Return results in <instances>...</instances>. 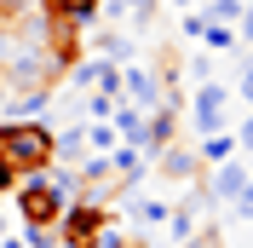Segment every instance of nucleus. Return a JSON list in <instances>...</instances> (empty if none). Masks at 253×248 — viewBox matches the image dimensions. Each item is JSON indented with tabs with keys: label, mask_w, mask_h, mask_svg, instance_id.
Here are the masks:
<instances>
[{
	"label": "nucleus",
	"mask_w": 253,
	"mask_h": 248,
	"mask_svg": "<svg viewBox=\"0 0 253 248\" xmlns=\"http://www.w3.org/2000/svg\"><path fill=\"white\" fill-rule=\"evenodd\" d=\"M0 162L17 179H35L58 162V127L52 122H6L0 127Z\"/></svg>",
	"instance_id": "1"
},
{
	"label": "nucleus",
	"mask_w": 253,
	"mask_h": 248,
	"mask_svg": "<svg viewBox=\"0 0 253 248\" xmlns=\"http://www.w3.org/2000/svg\"><path fill=\"white\" fill-rule=\"evenodd\" d=\"M17 225L23 231H58V219H63V208L75 202V185L69 179H17Z\"/></svg>",
	"instance_id": "2"
},
{
	"label": "nucleus",
	"mask_w": 253,
	"mask_h": 248,
	"mask_svg": "<svg viewBox=\"0 0 253 248\" xmlns=\"http://www.w3.org/2000/svg\"><path fill=\"white\" fill-rule=\"evenodd\" d=\"M115 225V214H110V202H98V196H75L69 208H63V219H58V243L63 248H92L98 237Z\"/></svg>",
	"instance_id": "3"
},
{
	"label": "nucleus",
	"mask_w": 253,
	"mask_h": 248,
	"mask_svg": "<svg viewBox=\"0 0 253 248\" xmlns=\"http://www.w3.org/2000/svg\"><path fill=\"white\" fill-rule=\"evenodd\" d=\"M190 127H196V139L230 133V87H219V81H196V93H190Z\"/></svg>",
	"instance_id": "4"
},
{
	"label": "nucleus",
	"mask_w": 253,
	"mask_h": 248,
	"mask_svg": "<svg viewBox=\"0 0 253 248\" xmlns=\"http://www.w3.org/2000/svg\"><path fill=\"white\" fill-rule=\"evenodd\" d=\"M121 98L138 116H150V110L167 104V81L156 75V69H144V63H121Z\"/></svg>",
	"instance_id": "5"
},
{
	"label": "nucleus",
	"mask_w": 253,
	"mask_h": 248,
	"mask_svg": "<svg viewBox=\"0 0 253 248\" xmlns=\"http://www.w3.org/2000/svg\"><path fill=\"white\" fill-rule=\"evenodd\" d=\"M41 12H46V23H58V29H86V23L104 12V0H41Z\"/></svg>",
	"instance_id": "6"
},
{
	"label": "nucleus",
	"mask_w": 253,
	"mask_h": 248,
	"mask_svg": "<svg viewBox=\"0 0 253 248\" xmlns=\"http://www.w3.org/2000/svg\"><path fill=\"white\" fill-rule=\"evenodd\" d=\"M150 168H156L161 173V179H190V173H196V168H202V156H196V144H167V150H156V156H150Z\"/></svg>",
	"instance_id": "7"
},
{
	"label": "nucleus",
	"mask_w": 253,
	"mask_h": 248,
	"mask_svg": "<svg viewBox=\"0 0 253 248\" xmlns=\"http://www.w3.org/2000/svg\"><path fill=\"white\" fill-rule=\"evenodd\" d=\"M248 179H253L248 162H236V156H230V162H219V168H213V185H207V202H236Z\"/></svg>",
	"instance_id": "8"
},
{
	"label": "nucleus",
	"mask_w": 253,
	"mask_h": 248,
	"mask_svg": "<svg viewBox=\"0 0 253 248\" xmlns=\"http://www.w3.org/2000/svg\"><path fill=\"white\" fill-rule=\"evenodd\" d=\"M110 127H115V139H121V144H132V150H144V116H138L132 104H126V98H121V104L110 110Z\"/></svg>",
	"instance_id": "9"
},
{
	"label": "nucleus",
	"mask_w": 253,
	"mask_h": 248,
	"mask_svg": "<svg viewBox=\"0 0 253 248\" xmlns=\"http://www.w3.org/2000/svg\"><path fill=\"white\" fill-rule=\"evenodd\" d=\"M196 156L219 168V162H230V156H236V139H230V133H213V139H196Z\"/></svg>",
	"instance_id": "10"
},
{
	"label": "nucleus",
	"mask_w": 253,
	"mask_h": 248,
	"mask_svg": "<svg viewBox=\"0 0 253 248\" xmlns=\"http://www.w3.org/2000/svg\"><path fill=\"white\" fill-rule=\"evenodd\" d=\"M242 6H248V0H207L202 12V23H230V29H236V17H242Z\"/></svg>",
	"instance_id": "11"
},
{
	"label": "nucleus",
	"mask_w": 253,
	"mask_h": 248,
	"mask_svg": "<svg viewBox=\"0 0 253 248\" xmlns=\"http://www.w3.org/2000/svg\"><path fill=\"white\" fill-rule=\"evenodd\" d=\"M92 47H98V58H110V63H132V41H126V35H98V41H92Z\"/></svg>",
	"instance_id": "12"
},
{
	"label": "nucleus",
	"mask_w": 253,
	"mask_h": 248,
	"mask_svg": "<svg viewBox=\"0 0 253 248\" xmlns=\"http://www.w3.org/2000/svg\"><path fill=\"white\" fill-rule=\"evenodd\" d=\"M58 156L63 162H86V127H63L58 133Z\"/></svg>",
	"instance_id": "13"
},
{
	"label": "nucleus",
	"mask_w": 253,
	"mask_h": 248,
	"mask_svg": "<svg viewBox=\"0 0 253 248\" xmlns=\"http://www.w3.org/2000/svg\"><path fill=\"white\" fill-rule=\"evenodd\" d=\"M202 47L207 52H236V29L230 23H202Z\"/></svg>",
	"instance_id": "14"
},
{
	"label": "nucleus",
	"mask_w": 253,
	"mask_h": 248,
	"mask_svg": "<svg viewBox=\"0 0 253 248\" xmlns=\"http://www.w3.org/2000/svg\"><path fill=\"white\" fill-rule=\"evenodd\" d=\"M115 144H121V139H115L110 122H86V150H92V156H110Z\"/></svg>",
	"instance_id": "15"
},
{
	"label": "nucleus",
	"mask_w": 253,
	"mask_h": 248,
	"mask_svg": "<svg viewBox=\"0 0 253 248\" xmlns=\"http://www.w3.org/2000/svg\"><path fill=\"white\" fill-rule=\"evenodd\" d=\"M138 219H144V225H167V219H173V202H156V196L138 202Z\"/></svg>",
	"instance_id": "16"
},
{
	"label": "nucleus",
	"mask_w": 253,
	"mask_h": 248,
	"mask_svg": "<svg viewBox=\"0 0 253 248\" xmlns=\"http://www.w3.org/2000/svg\"><path fill=\"white\" fill-rule=\"evenodd\" d=\"M92 248H150V243H144V237H126V231H115V225H110V231L98 237Z\"/></svg>",
	"instance_id": "17"
},
{
	"label": "nucleus",
	"mask_w": 253,
	"mask_h": 248,
	"mask_svg": "<svg viewBox=\"0 0 253 248\" xmlns=\"http://www.w3.org/2000/svg\"><path fill=\"white\" fill-rule=\"evenodd\" d=\"M236 93H242V104L253 110V52L242 58V75H236Z\"/></svg>",
	"instance_id": "18"
},
{
	"label": "nucleus",
	"mask_w": 253,
	"mask_h": 248,
	"mask_svg": "<svg viewBox=\"0 0 253 248\" xmlns=\"http://www.w3.org/2000/svg\"><path fill=\"white\" fill-rule=\"evenodd\" d=\"M230 139H236V150H242V156H253V110L242 116V127L230 133Z\"/></svg>",
	"instance_id": "19"
},
{
	"label": "nucleus",
	"mask_w": 253,
	"mask_h": 248,
	"mask_svg": "<svg viewBox=\"0 0 253 248\" xmlns=\"http://www.w3.org/2000/svg\"><path fill=\"white\" fill-rule=\"evenodd\" d=\"M230 208H236V219H242V225H253V179L242 185V196L230 202Z\"/></svg>",
	"instance_id": "20"
},
{
	"label": "nucleus",
	"mask_w": 253,
	"mask_h": 248,
	"mask_svg": "<svg viewBox=\"0 0 253 248\" xmlns=\"http://www.w3.org/2000/svg\"><path fill=\"white\" fill-rule=\"evenodd\" d=\"M242 41H248V47H253V0H248V6H242V17H236V47H242Z\"/></svg>",
	"instance_id": "21"
},
{
	"label": "nucleus",
	"mask_w": 253,
	"mask_h": 248,
	"mask_svg": "<svg viewBox=\"0 0 253 248\" xmlns=\"http://www.w3.org/2000/svg\"><path fill=\"white\" fill-rule=\"evenodd\" d=\"M23 248H58V231H23Z\"/></svg>",
	"instance_id": "22"
},
{
	"label": "nucleus",
	"mask_w": 253,
	"mask_h": 248,
	"mask_svg": "<svg viewBox=\"0 0 253 248\" xmlns=\"http://www.w3.org/2000/svg\"><path fill=\"white\" fill-rule=\"evenodd\" d=\"M178 248H219V243H213V231H196L190 243H178Z\"/></svg>",
	"instance_id": "23"
},
{
	"label": "nucleus",
	"mask_w": 253,
	"mask_h": 248,
	"mask_svg": "<svg viewBox=\"0 0 253 248\" xmlns=\"http://www.w3.org/2000/svg\"><path fill=\"white\" fill-rule=\"evenodd\" d=\"M0 248H23V237H0Z\"/></svg>",
	"instance_id": "24"
},
{
	"label": "nucleus",
	"mask_w": 253,
	"mask_h": 248,
	"mask_svg": "<svg viewBox=\"0 0 253 248\" xmlns=\"http://www.w3.org/2000/svg\"><path fill=\"white\" fill-rule=\"evenodd\" d=\"M173 6H178V12H196V0H173Z\"/></svg>",
	"instance_id": "25"
},
{
	"label": "nucleus",
	"mask_w": 253,
	"mask_h": 248,
	"mask_svg": "<svg viewBox=\"0 0 253 248\" xmlns=\"http://www.w3.org/2000/svg\"><path fill=\"white\" fill-rule=\"evenodd\" d=\"M0 98H6V81H0Z\"/></svg>",
	"instance_id": "26"
},
{
	"label": "nucleus",
	"mask_w": 253,
	"mask_h": 248,
	"mask_svg": "<svg viewBox=\"0 0 253 248\" xmlns=\"http://www.w3.org/2000/svg\"><path fill=\"white\" fill-rule=\"evenodd\" d=\"M58 248H63V243H58Z\"/></svg>",
	"instance_id": "27"
}]
</instances>
